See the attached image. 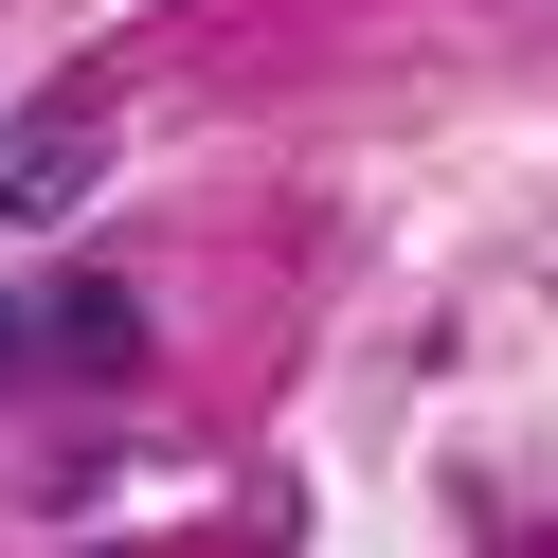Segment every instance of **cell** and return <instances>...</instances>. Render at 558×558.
I'll return each mask as SVG.
<instances>
[{"label": "cell", "mask_w": 558, "mask_h": 558, "mask_svg": "<svg viewBox=\"0 0 558 558\" xmlns=\"http://www.w3.org/2000/svg\"><path fill=\"white\" fill-rule=\"evenodd\" d=\"M0 361H37V306H0Z\"/></svg>", "instance_id": "obj_3"}, {"label": "cell", "mask_w": 558, "mask_h": 558, "mask_svg": "<svg viewBox=\"0 0 558 558\" xmlns=\"http://www.w3.org/2000/svg\"><path fill=\"white\" fill-rule=\"evenodd\" d=\"M37 361H73V378H126V361H145V306H126L109 270H54V289H37Z\"/></svg>", "instance_id": "obj_2"}, {"label": "cell", "mask_w": 558, "mask_h": 558, "mask_svg": "<svg viewBox=\"0 0 558 558\" xmlns=\"http://www.w3.org/2000/svg\"><path fill=\"white\" fill-rule=\"evenodd\" d=\"M109 181V90H54V109H0V234L73 217Z\"/></svg>", "instance_id": "obj_1"}]
</instances>
